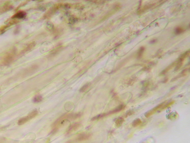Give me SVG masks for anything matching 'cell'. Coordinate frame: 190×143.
Wrapping results in <instances>:
<instances>
[{
  "label": "cell",
  "mask_w": 190,
  "mask_h": 143,
  "mask_svg": "<svg viewBox=\"0 0 190 143\" xmlns=\"http://www.w3.org/2000/svg\"><path fill=\"white\" fill-rule=\"evenodd\" d=\"M176 62H174V63H172L171 65H169L168 67H167V68H166L165 69V70H164L162 72H161V73L160 74L161 75H164L165 74H166L167 72H168L170 70H171L172 67H174V65L176 64Z\"/></svg>",
  "instance_id": "7c38bea8"
},
{
  "label": "cell",
  "mask_w": 190,
  "mask_h": 143,
  "mask_svg": "<svg viewBox=\"0 0 190 143\" xmlns=\"http://www.w3.org/2000/svg\"><path fill=\"white\" fill-rule=\"evenodd\" d=\"M141 123V121L140 119H136L135 120H134L132 122V125L133 127H135L139 125H140Z\"/></svg>",
  "instance_id": "9a60e30c"
},
{
  "label": "cell",
  "mask_w": 190,
  "mask_h": 143,
  "mask_svg": "<svg viewBox=\"0 0 190 143\" xmlns=\"http://www.w3.org/2000/svg\"><path fill=\"white\" fill-rule=\"evenodd\" d=\"M42 100H43V97L41 95L37 94L34 97L33 101L35 103H38L42 101Z\"/></svg>",
  "instance_id": "4fadbf2b"
},
{
  "label": "cell",
  "mask_w": 190,
  "mask_h": 143,
  "mask_svg": "<svg viewBox=\"0 0 190 143\" xmlns=\"http://www.w3.org/2000/svg\"><path fill=\"white\" fill-rule=\"evenodd\" d=\"M80 126H81V125L79 123H74V124L71 125L68 128V130H67V132H66L67 134H70L76 131L80 128Z\"/></svg>",
  "instance_id": "52a82bcc"
},
{
  "label": "cell",
  "mask_w": 190,
  "mask_h": 143,
  "mask_svg": "<svg viewBox=\"0 0 190 143\" xmlns=\"http://www.w3.org/2000/svg\"><path fill=\"white\" fill-rule=\"evenodd\" d=\"M60 6H61L60 5H56L53 6L52 8L50 9L46 13V14L44 15V17H45V18H47L51 17L58 10V9L60 8Z\"/></svg>",
  "instance_id": "8992f818"
},
{
  "label": "cell",
  "mask_w": 190,
  "mask_h": 143,
  "mask_svg": "<svg viewBox=\"0 0 190 143\" xmlns=\"http://www.w3.org/2000/svg\"><path fill=\"white\" fill-rule=\"evenodd\" d=\"M134 112L132 111H131V110H129V111H128L127 112V113H126V117H127V116H130V115H132V114Z\"/></svg>",
  "instance_id": "d6986e66"
},
{
  "label": "cell",
  "mask_w": 190,
  "mask_h": 143,
  "mask_svg": "<svg viewBox=\"0 0 190 143\" xmlns=\"http://www.w3.org/2000/svg\"><path fill=\"white\" fill-rule=\"evenodd\" d=\"M12 8H13V7L12 5H11L10 4H6L0 9V12L1 13L6 12L7 11H8L9 10H11Z\"/></svg>",
  "instance_id": "30bf717a"
},
{
  "label": "cell",
  "mask_w": 190,
  "mask_h": 143,
  "mask_svg": "<svg viewBox=\"0 0 190 143\" xmlns=\"http://www.w3.org/2000/svg\"><path fill=\"white\" fill-rule=\"evenodd\" d=\"M26 16V13L24 11H20L17 12L15 14H14L12 17H11L12 19H22L25 18Z\"/></svg>",
  "instance_id": "ba28073f"
},
{
  "label": "cell",
  "mask_w": 190,
  "mask_h": 143,
  "mask_svg": "<svg viewBox=\"0 0 190 143\" xmlns=\"http://www.w3.org/2000/svg\"><path fill=\"white\" fill-rule=\"evenodd\" d=\"M156 41H157V40H156V39H154V40H153L151 41L149 43H151V44H152V43H155V42H156Z\"/></svg>",
  "instance_id": "ffe728a7"
},
{
  "label": "cell",
  "mask_w": 190,
  "mask_h": 143,
  "mask_svg": "<svg viewBox=\"0 0 190 143\" xmlns=\"http://www.w3.org/2000/svg\"><path fill=\"white\" fill-rule=\"evenodd\" d=\"M90 85H91V83H89V82L87 83L86 84H85L84 86L82 87V88L80 89V92H81V93L85 92L88 89V88L90 87Z\"/></svg>",
  "instance_id": "5bb4252c"
},
{
  "label": "cell",
  "mask_w": 190,
  "mask_h": 143,
  "mask_svg": "<svg viewBox=\"0 0 190 143\" xmlns=\"http://www.w3.org/2000/svg\"><path fill=\"white\" fill-rule=\"evenodd\" d=\"M123 122H124L123 118L120 117V118L117 119V120H116V122H115L116 126L119 127V126H121L122 124V123H123Z\"/></svg>",
  "instance_id": "2e32d148"
},
{
  "label": "cell",
  "mask_w": 190,
  "mask_h": 143,
  "mask_svg": "<svg viewBox=\"0 0 190 143\" xmlns=\"http://www.w3.org/2000/svg\"><path fill=\"white\" fill-rule=\"evenodd\" d=\"M38 114V111L37 109L34 110L32 112L28 114L27 116L20 119L18 121V124L19 125H21L24 124L26 122H28L29 120L37 116Z\"/></svg>",
  "instance_id": "7a4b0ae2"
},
{
  "label": "cell",
  "mask_w": 190,
  "mask_h": 143,
  "mask_svg": "<svg viewBox=\"0 0 190 143\" xmlns=\"http://www.w3.org/2000/svg\"><path fill=\"white\" fill-rule=\"evenodd\" d=\"M183 32H184V30L180 27H178L176 28L175 30V33L176 35L182 34V33H183Z\"/></svg>",
  "instance_id": "ac0fdd59"
},
{
  "label": "cell",
  "mask_w": 190,
  "mask_h": 143,
  "mask_svg": "<svg viewBox=\"0 0 190 143\" xmlns=\"http://www.w3.org/2000/svg\"><path fill=\"white\" fill-rule=\"evenodd\" d=\"M36 43L35 42H33L30 43L29 44H28L27 45V46L25 48L24 50L22 51V52L25 53L26 52H27L28 51L31 50L36 46Z\"/></svg>",
  "instance_id": "8fae6325"
},
{
  "label": "cell",
  "mask_w": 190,
  "mask_h": 143,
  "mask_svg": "<svg viewBox=\"0 0 190 143\" xmlns=\"http://www.w3.org/2000/svg\"><path fill=\"white\" fill-rule=\"evenodd\" d=\"M144 50H145V48L143 47H141L140 48L139 50L137 52V58H139V59L141 58Z\"/></svg>",
  "instance_id": "e0dca14e"
},
{
  "label": "cell",
  "mask_w": 190,
  "mask_h": 143,
  "mask_svg": "<svg viewBox=\"0 0 190 143\" xmlns=\"http://www.w3.org/2000/svg\"><path fill=\"white\" fill-rule=\"evenodd\" d=\"M91 136V135L89 134H86V133H83L79 135L74 140H70L68 141L66 143H76L82 142L83 141L87 140L90 138Z\"/></svg>",
  "instance_id": "3957f363"
},
{
  "label": "cell",
  "mask_w": 190,
  "mask_h": 143,
  "mask_svg": "<svg viewBox=\"0 0 190 143\" xmlns=\"http://www.w3.org/2000/svg\"><path fill=\"white\" fill-rule=\"evenodd\" d=\"M81 116V113H72L66 115H63L60 118L53 123L52 126L53 127V129L52 130L53 133H55V131L57 130L58 126L63 124V122H65L66 121L68 120H73L80 117Z\"/></svg>",
  "instance_id": "6da1fadb"
},
{
  "label": "cell",
  "mask_w": 190,
  "mask_h": 143,
  "mask_svg": "<svg viewBox=\"0 0 190 143\" xmlns=\"http://www.w3.org/2000/svg\"><path fill=\"white\" fill-rule=\"evenodd\" d=\"M15 55V50H12L10 53H8L4 58L3 60V64L4 65H8L14 59Z\"/></svg>",
  "instance_id": "277c9868"
},
{
  "label": "cell",
  "mask_w": 190,
  "mask_h": 143,
  "mask_svg": "<svg viewBox=\"0 0 190 143\" xmlns=\"http://www.w3.org/2000/svg\"><path fill=\"white\" fill-rule=\"evenodd\" d=\"M189 54H190V50L187 51V52H186L185 53L182 54V55L179 58V59H178V61L176 63V67L175 68V71L179 70L181 67L183 60L189 55Z\"/></svg>",
  "instance_id": "5b68a950"
},
{
  "label": "cell",
  "mask_w": 190,
  "mask_h": 143,
  "mask_svg": "<svg viewBox=\"0 0 190 143\" xmlns=\"http://www.w3.org/2000/svg\"><path fill=\"white\" fill-rule=\"evenodd\" d=\"M125 107L124 105H121L120 106H119L117 108H116V109H115L112 111H111L110 112H109L108 113H107L106 114V116H107L108 115H110V114H113V113H116L117 112H119L120 111H121Z\"/></svg>",
  "instance_id": "9c48e42d"
}]
</instances>
